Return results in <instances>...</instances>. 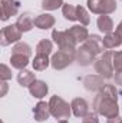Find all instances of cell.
Wrapping results in <instances>:
<instances>
[{"label":"cell","mask_w":122,"mask_h":123,"mask_svg":"<svg viewBox=\"0 0 122 123\" xmlns=\"http://www.w3.org/2000/svg\"><path fill=\"white\" fill-rule=\"evenodd\" d=\"M93 110L105 116L106 119H112L119 116V106H118V92L114 85L106 83L103 89L95 96L93 100Z\"/></svg>","instance_id":"6da1fadb"},{"label":"cell","mask_w":122,"mask_h":123,"mask_svg":"<svg viewBox=\"0 0 122 123\" xmlns=\"http://www.w3.org/2000/svg\"><path fill=\"white\" fill-rule=\"evenodd\" d=\"M30 55H32V49L27 43H23V42L16 43L13 46V49H12V56H10L12 67L23 70L29 64Z\"/></svg>","instance_id":"7a4b0ae2"},{"label":"cell","mask_w":122,"mask_h":123,"mask_svg":"<svg viewBox=\"0 0 122 123\" xmlns=\"http://www.w3.org/2000/svg\"><path fill=\"white\" fill-rule=\"evenodd\" d=\"M49 109H50V115L55 119H69L70 113H72V106H69L68 102H65L61 96L55 94L50 97L49 100Z\"/></svg>","instance_id":"3957f363"},{"label":"cell","mask_w":122,"mask_h":123,"mask_svg":"<svg viewBox=\"0 0 122 123\" xmlns=\"http://www.w3.org/2000/svg\"><path fill=\"white\" fill-rule=\"evenodd\" d=\"M112 55H114V52L106 50V52L102 53V56H101L98 60H95V64H93L95 72H96L99 76H102L103 79H112V77H114Z\"/></svg>","instance_id":"277c9868"},{"label":"cell","mask_w":122,"mask_h":123,"mask_svg":"<svg viewBox=\"0 0 122 123\" xmlns=\"http://www.w3.org/2000/svg\"><path fill=\"white\" fill-rule=\"evenodd\" d=\"M75 59H76V50H61L59 49L56 53H53L50 59V66L55 70H63Z\"/></svg>","instance_id":"5b68a950"},{"label":"cell","mask_w":122,"mask_h":123,"mask_svg":"<svg viewBox=\"0 0 122 123\" xmlns=\"http://www.w3.org/2000/svg\"><path fill=\"white\" fill-rule=\"evenodd\" d=\"M52 39L61 50H76L78 42L69 34L68 30H53L52 31Z\"/></svg>","instance_id":"8992f818"},{"label":"cell","mask_w":122,"mask_h":123,"mask_svg":"<svg viewBox=\"0 0 122 123\" xmlns=\"http://www.w3.org/2000/svg\"><path fill=\"white\" fill-rule=\"evenodd\" d=\"M88 9L95 14H111L116 10L115 0H88Z\"/></svg>","instance_id":"52a82bcc"},{"label":"cell","mask_w":122,"mask_h":123,"mask_svg":"<svg viewBox=\"0 0 122 123\" xmlns=\"http://www.w3.org/2000/svg\"><path fill=\"white\" fill-rule=\"evenodd\" d=\"M20 39H22V31L16 25L6 26L0 31V44L1 46H9L12 43H19Z\"/></svg>","instance_id":"ba28073f"},{"label":"cell","mask_w":122,"mask_h":123,"mask_svg":"<svg viewBox=\"0 0 122 123\" xmlns=\"http://www.w3.org/2000/svg\"><path fill=\"white\" fill-rule=\"evenodd\" d=\"M1 20L6 22L12 16H16L20 9V1L17 0H1Z\"/></svg>","instance_id":"9c48e42d"},{"label":"cell","mask_w":122,"mask_h":123,"mask_svg":"<svg viewBox=\"0 0 122 123\" xmlns=\"http://www.w3.org/2000/svg\"><path fill=\"white\" fill-rule=\"evenodd\" d=\"M83 86L88 92H101L105 86L103 77L99 74H88L83 79Z\"/></svg>","instance_id":"30bf717a"},{"label":"cell","mask_w":122,"mask_h":123,"mask_svg":"<svg viewBox=\"0 0 122 123\" xmlns=\"http://www.w3.org/2000/svg\"><path fill=\"white\" fill-rule=\"evenodd\" d=\"M72 106V113L76 116V117H85L88 113H89V106H88V102L82 97H75L70 103Z\"/></svg>","instance_id":"8fae6325"},{"label":"cell","mask_w":122,"mask_h":123,"mask_svg":"<svg viewBox=\"0 0 122 123\" xmlns=\"http://www.w3.org/2000/svg\"><path fill=\"white\" fill-rule=\"evenodd\" d=\"M95 57L96 56L85 44H82L79 49H76V59L75 60L78 62L81 66H89V64H92V62H95Z\"/></svg>","instance_id":"7c38bea8"},{"label":"cell","mask_w":122,"mask_h":123,"mask_svg":"<svg viewBox=\"0 0 122 123\" xmlns=\"http://www.w3.org/2000/svg\"><path fill=\"white\" fill-rule=\"evenodd\" d=\"M83 44L91 50L95 56L103 53V49H105V46H103V40H102L98 34H89V37L86 39V42H85Z\"/></svg>","instance_id":"4fadbf2b"},{"label":"cell","mask_w":122,"mask_h":123,"mask_svg":"<svg viewBox=\"0 0 122 123\" xmlns=\"http://www.w3.org/2000/svg\"><path fill=\"white\" fill-rule=\"evenodd\" d=\"M56 23L55 17L49 13H42V14H37L34 17V26L40 30H47L50 27H53Z\"/></svg>","instance_id":"5bb4252c"},{"label":"cell","mask_w":122,"mask_h":123,"mask_svg":"<svg viewBox=\"0 0 122 123\" xmlns=\"http://www.w3.org/2000/svg\"><path fill=\"white\" fill-rule=\"evenodd\" d=\"M33 116H34V120L36 122H45L49 119L50 115V109H49V103L46 102H39L34 109H33Z\"/></svg>","instance_id":"9a60e30c"},{"label":"cell","mask_w":122,"mask_h":123,"mask_svg":"<svg viewBox=\"0 0 122 123\" xmlns=\"http://www.w3.org/2000/svg\"><path fill=\"white\" fill-rule=\"evenodd\" d=\"M29 92H30V94L33 97L42 99V97H45V96L47 94L49 86H47L43 80H34L30 86H29Z\"/></svg>","instance_id":"2e32d148"},{"label":"cell","mask_w":122,"mask_h":123,"mask_svg":"<svg viewBox=\"0 0 122 123\" xmlns=\"http://www.w3.org/2000/svg\"><path fill=\"white\" fill-rule=\"evenodd\" d=\"M68 31H69V34H70L78 43H85L86 39L89 37L88 29H86L85 26H82V25H75V26H72L70 29H68Z\"/></svg>","instance_id":"e0dca14e"},{"label":"cell","mask_w":122,"mask_h":123,"mask_svg":"<svg viewBox=\"0 0 122 123\" xmlns=\"http://www.w3.org/2000/svg\"><path fill=\"white\" fill-rule=\"evenodd\" d=\"M16 26L20 29L22 33H26V31H30L34 26V19L30 13H23L19 16L17 22H16Z\"/></svg>","instance_id":"ac0fdd59"},{"label":"cell","mask_w":122,"mask_h":123,"mask_svg":"<svg viewBox=\"0 0 122 123\" xmlns=\"http://www.w3.org/2000/svg\"><path fill=\"white\" fill-rule=\"evenodd\" d=\"M102 40H103V46H105V49H115V47H119V46L122 44L121 36H119L116 31H111V33H108Z\"/></svg>","instance_id":"d6986e66"},{"label":"cell","mask_w":122,"mask_h":123,"mask_svg":"<svg viewBox=\"0 0 122 123\" xmlns=\"http://www.w3.org/2000/svg\"><path fill=\"white\" fill-rule=\"evenodd\" d=\"M96 25H98V29L102 31V33H106L108 34V33H111V31L114 30V22H112V19L108 14L99 16Z\"/></svg>","instance_id":"ffe728a7"},{"label":"cell","mask_w":122,"mask_h":123,"mask_svg":"<svg viewBox=\"0 0 122 123\" xmlns=\"http://www.w3.org/2000/svg\"><path fill=\"white\" fill-rule=\"evenodd\" d=\"M34 80H36L34 73H32L29 70H26V69H23V70H20L17 73V82H19V85L22 87H29Z\"/></svg>","instance_id":"44dd1931"},{"label":"cell","mask_w":122,"mask_h":123,"mask_svg":"<svg viewBox=\"0 0 122 123\" xmlns=\"http://www.w3.org/2000/svg\"><path fill=\"white\" fill-rule=\"evenodd\" d=\"M49 64H50V60H49V56H46V55H36L33 62H32L33 69L37 70V72L46 70Z\"/></svg>","instance_id":"7402d4cb"},{"label":"cell","mask_w":122,"mask_h":123,"mask_svg":"<svg viewBox=\"0 0 122 123\" xmlns=\"http://www.w3.org/2000/svg\"><path fill=\"white\" fill-rule=\"evenodd\" d=\"M62 14L66 20L69 22H75L78 20V10H76V6L73 4H69V3H65L62 6Z\"/></svg>","instance_id":"603a6c76"},{"label":"cell","mask_w":122,"mask_h":123,"mask_svg":"<svg viewBox=\"0 0 122 123\" xmlns=\"http://www.w3.org/2000/svg\"><path fill=\"white\" fill-rule=\"evenodd\" d=\"M52 50H53V43L50 40H47V39H42L37 43V46H36V55H46V56H49L52 53Z\"/></svg>","instance_id":"cb8c5ba5"},{"label":"cell","mask_w":122,"mask_h":123,"mask_svg":"<svg viewBox=\"0 0 122 123\" xmlns=\"http://www.w3.org/2000/svg\"><path fill=\"white\" fill-rule=\"evenodd\" d=\"M65 3H63V0H42V9L43 10H49V12H52V10H58L59 7H62Z\"/></svg>","instance_id":"d4e9b609"},{"label":"cell","mask_w":122,"mask_h":123,"mask_svg":"<svg viewBox=\"0 0 122 123\" xmlns=\"http://www.w3.org/2000/svg\"><path fill=\"white\" fill-rule=\"evenodd\" d=\"M76 10H78V22H81L82 26H88L91 23V17H89V13L86 12V9L82 6H76Z\"/></svg>","instance_id":"484cf974"},{"label":"cell","mask_w":122,"mask_h":123,"mask_svg":"<svg viewBox=\"0 0 122 123\" xmlns=\"http://www.w3.org/2000/svg\"><path fill=\"white\" fill-rule=\"evenodd\" d=\"M112 63H114V70L115 72L122 70V50L121 52H114V55H112Z\"/></svg>","instance_id":"4316f807"},{"label":"cell","mask_w":122,"mask_h":123,"mask_svg":"<svg viewBox=\"0 0 122 123\" xmlns=\"http://www.w3.org/2000/svg\"><path fill=\"white\" fill-rule=\"evenodd\" d=\"M0 79H1V82H7L9 79H12V70L4 63L0 66Z\"/></svg>","instance_id":"83f0119b"},{"label":"cell","mask_w":122,"mask_h":123,"mask_svg":"<svg viewBox=\"0 0 122 123\" xmlns=\"http://www.w3.org/2000/svg\"><path fill=\"white\" fill-rule=\"evenodd\" d=\"M82 123H99L98 113L96 112H89L85 117H82Z\"/></svg>","instance_id":"f1b7e54d"},{"label":"cell","mask_w":122,"mask_h":123,"mask_svg":"<svg viewBox=\"0 0 122 123\" xmlns=\"http://www.w3.org/2000/svg\"><path fill=\"white\" fill-rule=\"evenodd\" d=\"M115 83L122 86V70H118L115 72Z\"/></svg>","instance_id":"f546056e"},{"label":"cell","mask_w":122,"mask_h":123,"mask_svg":"<svg viewBox=\"0 0 122 123\" xmlns=\"http://www.w3.org/2000/svg\"><path fill=\"white\" fill-rule=\"evenodd\" d=\"M106 123H122V119L119 116H116V117H112V119H108V122Z\"/></svg>","instance_id":"4dcf8cb0"},{"label":"cell","mask_w":122,"mask_h":123,"mask_svg":"<svg viewBox=\"0 0 122 123\" xmlns=\"http://www.w3.org/2000/svg\"><path fill=\"white\" fill-rule=\"evenodd\" d=\"M1 87H3V90L0 93V96H4L6 92H7V83H6V82H1Z\"/></svg>","instance_id":"1f68e13d"},{"label":"cell","mask_w":122,"mask_h":123,"mask_svg":"<svg viewBox=\"0 0 122 123\" xmlns=\"http://www.w3.org/2000/svg\"><path fill=\"white\" fill-rule=\"evenodd\" d=\"M116 33H118V34H119V36H121V39H122V20L121 22H119V25H118V26H116Z\"/></svg>","instance_id":"d6a6232c"},{"label":"cell","mask_w":122,"mask_h":123,"mask_svg":"<svg viewBox=\"0 0 122 123\" xmlns=\"http://www.w3.org/2000/svg\"><path fill=\"white\" fill-rule=\"evenodd\" d=\"M58 123H68V120H66V119H65V120H59Z\"/></svg>","instance_id":"836d02e7"}]
</instances>
